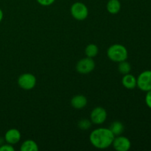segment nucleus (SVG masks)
<instances>
[{
    "label": "nucleus",
    "mask_w": 151,
    "mask_h": 151,
    "mask_svg": "<svg viewBox=\"0 0 151 151\" xmlns=\"http://www.w3.org/2000/svg\"><path fill=\"white\" fill-rule=\"evenodd\" d=\"M5 141L4 140V138H0V145H3V142Z\"/></svg>",
    "instance_id": "obj_22"
},
{
    "label": "nucleus",
    "mask_w": 151,
    "mask_h": 151,
    "mask_svg": "<svg viewBox=\"0 0 151 151\" xmlns=\"http://www.w3.org/2000/svg\"><path fill=\"white\" fill-rule=\"evenodd\" d=\"M70 11L72 17L78 21L85 20L88 15V10L87 6L80 1H77L72 4Z\"/></svg>",
    "instance_id": "obj_3"
},
{
    "label": "nucleus",
    "mask_w": 151,
    "mask_h": 151,
    "mask_svg": "<svg viewBox=\"0 0 151 151\" xmlns=\"http://www.w3.org/2000/svg\"><path fill=\"white\" fill-rule=\"evenodd\" d=\"M137 86L143 91L151 90V70H145L137 78Z\"/></svg>",
    "instance_id": "obj_4"
},
{
    "label": "nucleus",
    "mask_w": 151,
    "mask_h": 151,
    "mask_svg": "<svg viewBox=\"0 0 151 151\" xmlns=\"http://www.w3.org/2000/svg\"><path fill=\"white\" fill-rule=\"evenodd\" d=\"M99 52V49L98 47H97L96 44H90L86 47L85 49V54L86 55V57L91 58H93L96 57L97 55Z\"/></svg>",
    "instance_id": "obj_15"
},
{
    "label": "nucleus",
    "mask_w": 151,
    "mask_h": 151,
    "mask_svg": "<svg viewBox=\"0 0 151 151\" xmlns=\"http://www.w3.org/2000/svg\"><path fill=\"white\" fill-rule=\"evenodd\" d=\"M95 68V63L93 58H84L77 63L76 70L82 75H86L92 72Z\"/></svg>",
    "instance_id": "obj_5"
},
{
    "label": "nucleus",
    "mask_w": 151,
    "mask_h": 151,
    "mask_svg": "<svg viewBox=\"0 0 151 151\" xmlns=\"http://www.w3.org/2000/svg\"><path fill=\"white\" fill-rule=\"evenodd\" d=\"M122 83L125 88L128 89H134L137 87V78L131 74H126L124 75L122 78Z\"/></svg>",
    "instance_id": "obj_11"
},
{
    "label": "nucleus",
    "mask_w": 151,
    "mask_h": 151,
    "mask_svg": "<svg viewBox=\"0 0 151 151\" xmlns=\"http://www.w3.org/2000/svg\"><path fill=\"white\" fill-rule=\"evenodd\" d=\"M118 70H119V73H121L122 75H126V74L130 73V72L131 71V66L128 61L123 60V61L119 63Z\"/></svg>",
    "instance_id": "obj_16"
},
{
    "label": "nucleus",
    "mask_w": 151,
    "mask_h": 151,
    "mask_svg": "<svg viewBox=\"0 0 151 151\" xmlns=\"http://www.w3.org/2000/svg\"><path fill=\"white\" fill-rule=\"evenodd\" d=\"M3 16H4V14H3V11L1 10V9L0 8V22L2 21L3 19Z\"/></svg>",
    "instance_id": "obj_21"
},
{
    "label": "nucleus",
    "mask_w": 151,
    "mask_h": 151,
    "mask_svg": "<svg viewBox=\"0 0 151 151\" xmlns=\"http://www.w3.org/2000/svg\"><path fill=\"white\" fill-rule=\"evenodd\" d=\"M114 148L117 151H128L131 149V142L128 138L123 136H116L112 142Z\"/></svg>",
    "instance_id": "obj_8"
},
{
    "label": "nucleus",
    "mask_w": 151,
    "mask_h": 151,
    "mask_svg": "<svg viewBox=\"0 0 151 151\" xmlns=\"http://www.w3.org/2000/svg\"><path fill=\"white\" fill-rule=\"evenodd\" d=\"M19 87L24 90H31L36 85V78L31 73H24L18 79Z\"/></svg>",
    "instance_id": "obj_6"
},
{
    "label": "nucleus",
    "mask_w": 151,
    "mask_h": 151,
    "mask_svg": "<svg viewBox=\"0 0 151 151\" xmlns=\"http://www.w3.org/2000/svg\"><path fill=\"white\" fill-rule=\"evenodd\" d=\"M88 100L84 95L78 94V95L74 96L71 100V105L72 107L76 109H82L86 106Z\"/></svg>",
    "instance_id": "obj_10"
},
{
    "label": "nucleus",
    "mask_w": 151,
    "mask_h": 151,
    "mask_svg": "<svg viewBox=\"0 0 151 151\" xmlns=\"http://www.w3.org/2000/svg\"><path fill=\"white\" fill-rule=\"evenodd\" d=\"M15 148L13 147V145L3 144L0 145V151H14Z\"/></svg>",
    "instance_id": "obj_18"
},
{
    "label": "nucleus",
    "mask_w": 151,
    "mask_h": 151,
    "mask_svg": "<svg viewBox=\"0 0 151 151\" xmlns=\"http://www.w3.org/2000/svg\"><path fill=\"white\" fill-rule=\"evenodd\" d=\"M107 56L112 61L119 63L127 60L128 57V52L124 45L115 44L108 49Z\"/></svg>",
    "instance_id": "obj_2"
},
{
    "label": "nucleus",
    "mask_w": 151,
    "mask_h": 151,
    "mask_svg": "<svg viewBox=\"0 0 151 151\" xmlns=\"http://www.w3.org/2000/svg\"><path fill=\"white\" fill-rule=\"evenodd\" d=\"M21 151H38V145L32 139L25 140L20 147Z\"/></svg>",
    "instance_id": "obj_13"
},
{
    "label": "nucleus",
    "mask_w": 151,
    "mask_h": 151,
    "mask_svg": "<svg viewBox=\"0 0 151 151\" xmlns=\"http://www.w3.org/2000/svg\"><path fill=\"white\" fill-rule=\"evenodd\" d=\"M145 103L147 107L151 109V90L147 91V94L145 95Z\"/></svg>",
    "instance_id": "obj_20"
},
{
    "label": "nucleus",
    "mask_w": 151,
    "mask_h": 151,
    "mask_svg": "<svg viewBox=\"0 0 151 151\" xmlns=\"http://www.w3.org/2000/svg\"><path fill=\"white\" fill-rule=\"evenodd\" d=\"M115 136L109 128H99L91 131L89 141L94 147L97 149H106L112 145Z\"/></svg>",
    "instance_id": "obj_1"
},
{
    "label": "nucleus",
    "mask_w": 151,
    "mask_h": 151,
    "mask_svg": "<svg viewBox=\"0 0 151 151\" xmlns=\"http://www.w3.org/2000/svg\"><path fill=\"white\" fill-rule=\"evenodd\" d=\"M109 129L113 133L114 135L116 137V136H119L122 134V132L124 131V125L119 121H114L110 125Z\"/></svg>",
    "instance_id": "obj_14"
},
{
    "label": "nucleus",
    "mask_w": 151,
    "mask_h": 151,
    "mask_svg": "<svg viewBox=\"0 0 151 151\" xmlns=\"http://www.w3.org/2000/svg\"><path fill=\"white\" fill-rule=\"evenodd\" d=\"M90 119L92 123L96 125H101L104 123L107 119V112L103 107H96L91 111Z\"/></svg>",
    "instance_id": "obj_7"
},
{
    "label": "nucleus",
    "mask_w": 151,
    "mask_h": 151,
    "mask_svg": "<svg viewBox=\"0 0 151 151\" xmlns=\"http://www.w3.org/2000/svg\"><path fill=\"white\" fill-rule=\"evenodd\" d=\"M4 140L7 143L10 145L17 144L22 138V134L19 130L16 128L9 129L4 134Z\"/></svg>",
    "instance_id": "obj_9"
},
{
    "label": "nucleus",
    "mask_w": 151,
    "mask_h": 151,
    "mask_svg": "<svg viewBox=\"0 0 151 151\" xmlns=\"http://www.w3.org/2000/svg\"><path fill=\"white\" fill-rule=\"evenodd\" d=\"M108 12L111 14H116L121 10V3L119 0H109L106 5Z\"/></svg>",
    "instance_id": "obj_12"
},
{
    "label": "nucleus",
    "mask_w": 151,
    "mask_h": 151,
    "mask_svg": "<svg viewBox=\"0 0 151 151\" xmlns=\"http://www.w3.org/2000/svg\"><path fill=\"white\" fill-rule=\"evenodd\" d=\"M37 2L40 4V5L45 6H50L55 1V0H36Z\"/></svg>",
    "instance_id": "obj_19"
},
{
    "label": "nucleus",
    "mask_w": 151,
    "mask_h": 151,
    "mask_svg": "<svg viewBox=\"0 0 151 151\" xmlns=\"http://www.w3.org/2000/svg\"><path fill=\"white\" fill-rule=\"evenodd\" d=\"M91 121L87 119H83L78 122V128L81 130H88L91 126Z\"/></svg>",
    "instance_id": "obj_17"
}]
</instances>
